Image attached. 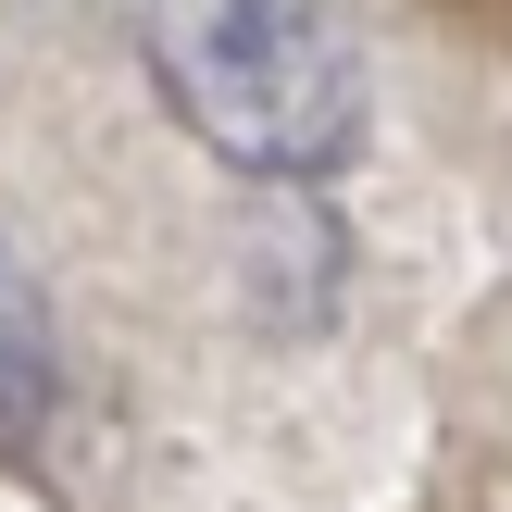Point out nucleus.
Masks as SVG:
<instances>
[{"mask_svg": "<svg viewBox=\"0 0 512 512\" xmlns=\"http://www.w3.org/2000/svg\"><path fill=\"white\" fill-rule=\"evenodd\" d=\"M138 63L163 113L188 125L213 163L300 188L338 175L363 138V50H350L338 0H125Z\"/></svg>", "mask_w": 512, "mask_h": 512, "instance_id": "nucleus-1", "label": "nucleus"}, {"mask_svg": "<svg viewBox=\"0 0 512 512\" xmlns=\"http://www.w3.org/2000/svg\"><path fill=\"white\" fill-rule=\"evenodd\" d=\"M50 413H63V338H50L38 275H25L13 238H0V450H38Z\"/></svg>", "mask_w": 512, "mask_h": 512, "instance_id": "nucleus-2", "label": "nucleus"}]
</instances>
